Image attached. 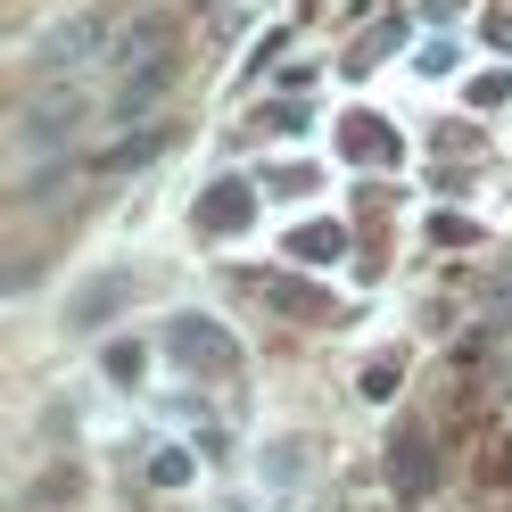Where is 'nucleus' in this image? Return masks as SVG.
<instances>
[{
  "label": "nucleus",
  "mask_w": 512,
  "mask_h": 512,
  "mask_svg": "<svg viewBox=\"0 0 512 512\" xmlns=\"http://www.w3.org/2000/svg\"><path fill=\"white\" fill-rule=\"evenodd\" d=\"M290 248H298V256H306V265H331V256H339V248H347V232H339V223H306V232H298V240H290Z\"/></svg>",
  "instance_id": "nucleus-7"
},
{
  "label": "nucleus",
  "mask_w": 512,
  "mask_h": 512,
  "mask_svg": "<svg viewBox=\"0 0 512 512\" xmlns=\"http://www.w3.org/2000/svg\"><path fill=\"white\" fill-rule=\"evenodd\" d=\"M215 512H248V504H215Z\"/></svg>",
  "instance_id": "nucleus-11"
},
{
  "label": "nucleus",
  "mask_w": 512,
  "mask_h": 512,
  "mask_svg": "<svg viewBox=\"0 0 512 512\" xmlns=\"http://www.w3.org/2000/svg\"><path fill=\"white\" fill-rule=\"evenodd\" d=\"M389 479H397V496H422L430 488V438H422V422H405L389 438Z\"/></svg>",
  "instance_id": "nucleus-4"
},
{
  "label": "nucleus",
  "mask_w": 512,
  "mask_h": 512,
  "mask_svg": "<svg viewBox=\"0 0 512 512\" xmlns=\"http://www.w3.org/2000/svg\"><path fill=\"white\" fill-rule=\"evenodd\" d=\"M116 298H124V281H91V290L67 306V331H100V314H108Z\"/></svg>",
  "instance_id": "nucleus-6"
},
{
  "label": "nucleus",
  "mask_w": 512,
  "mask_h": 512,
  "mask_svg": "<svg viewBox=\"0 0 512 512\" xmlns=\"http://www.w3.org/2000/svg\"><path fill=\"white\" fill-rule=\"evenodd\" d=\"M166 339H174V356H182L190 372H215V380H232V372H240V347L223 339L207 314H174V331H166Z\"/></svg>",
  "instance_id": "nucleus-3"
},
{
  "label": "nucleus",
  "mask_w": 512,
  "mask_h": 512,
  "mask_svg": "<svg viewBox=\"0 0 512 512\" xmlns=\"http://www.w3.org/2000/svg\"><path fill=\"white\" fill-rule=\"evenodd\" d=\"M83 124H91V100H83V91H42V100L25 108V124H17V149H34V157H42V149H67Z\"/></svg>",
  "instance_id": "nucleus-2"
},
{
  "label": "nucleus",
  "mask_w": 512,
  "mask_h": 512,
  "mask_svg": "<svg viewBox=\"0 0 512 512\" xmlns=\"http://www.w3.org/2000/svg\"><path fill=\"white\" fill-rule=\"evenodd\" d=\"M240 223H248V190L223 182V199H207V232H240Z\"/></svg>",
  "instance_id": "nucleus-8"
},
{
  "label": "nucleus",
  "mask_w": 512,
  "mask_h": 512,
  "mask_svg": "<svg viewBox=\"0 0 512 512\" xmlns=\"http://www.w3.org/2000/svg\"><path fill=\"white\" fill-rule=\"evenodd\" d=\"M100 50H116V25H108V9H75L67 25H50V34L25 50V75L34 83H58V75H83Z\"/></svg>",
  "instance_id": "nucleus-1"
},
{
  "label": "nucleus",
  "mask_w": 512,
  "mask_h": 512,
  "mask_svg": "<svg viewBox=\"0 0 512 512\" xmlns=\"http://www.w3.org/2000/svg\"><path fill=\"white\" fill-rule=\"evenodd\" d=\"M157 149H166V124H149V133H133V141H116L100 166H141V157H157Z\"/></svg>",
  "instance_id": "nucleus-9"
},
{
  "label": "nucleus",
  "mask_w": 512,
  "mask_h": 512,
  "mask_svg": "<svg viewBox=\"0 0 512 512\" xmlns=\"http://www.w3.org/2000/svg\"><path fill=\"white\" fill-rule=\"evenodd\" d=\"M256 290H265L273 306H298V314H323V298H314V290H298V281H256Z\"/></svg>",
  "instance_id": "nucleus-10"
},
{
  "label": "nucleus",
  "mask_w": 512,
  "mask_h": 512,
  "mask_svg": "<svg viewBox=\"0 0 512 512\" xmlns=\"http://www.w3.org/2000/svg\"><path fill=\"white\" fill-rule=\"evenodd\" d=\"M306 455H314L306 438H273L265 455H256V488H298V479H306Z\"/></svg>",
  "instance_id": "nucleus-5"
}]
</instances>
